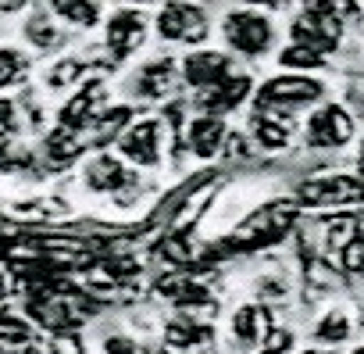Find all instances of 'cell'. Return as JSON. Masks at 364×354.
<instances>
[{
  "label": "cell",
  "instance_id": "1",
  "mask_svg": "<svg viewBox=\"0 0 364 354\" xmlns=\"http://www.w3.org/2000/svg\"><path fill=\"white\" fill-rule=\"evenodd\" d=\"M293 43L296 47H307L314 54H328L339 47L343 40V19H339V8L336 4H311L300 11V19L293 22Z\"/></svg>",
  "mask_w": 364,
  "mask_h": 354
},
{
  "label": "cell",
  "instance_id": "2",
  "mask_svg": "<svg viewBox=\"0 0 364 354\" xmlns=\"http://www.w3.org/2000/svg\"><path fill=\"white\" fill-rule=\"evenodd\" d=\"M222 33H225V43L240 54H250V58H261L268 47H272V22L254 11V8H240V11H229L225 22H222Z\"/></svg>",
  "mask_w": 364,
  "mask_h": 354
},
{
  "label": "cell",
  "instance_id": "3",
  "mask_svg": "<svg viewBox=\"0 0 364 354\" xmlns=\"http://www.w3.org/2000/svg\"><path fill=\"white\" fill-rule=\"evenodd\" d=\"M296 219V208L293 204H268L261 208L257 215H250L236 233H232V244L243 247V251H254V247H268L275 240L286 236V229L293 226Z\"/></svg>",
  "mask_w": 364,
  "mask_h": 354
},
{
  "label": "cell",
  "instance_id": "4",
  "mask_svg": "<svg viewBox=\"0 0 364 354\" xmlns=\"http://www.w3.org/2000/svg\"><path fill=\"white\" fill-rule=\"evenodd\" d=\"M321 97V83L307 79V76H275L257 90V108H272V111H296L311 100Z\"/></svg>",
  "mask_w": 364,
  "mask_h": 354
},
{
  "label": "cell",
  "instance_id": "5",
  "mask_svg": "<svg viewBox=\"0 0 364 354\" xmlns=\"http://www.w3.org/2000/svg\"><path fill=\"white\" fill-rule=\"evenodd\" d=\"M304 140H307V147H314V150L346 147V143L353 140V118H350L339 104H321V108L307 118Z\"/></svg>",
  "mask_w": 364,
  "mask_h": 354
},
{
  "label": "cell",
  "instance_id": "6",
  "mask_svg": "<svg viewBox=\"0 0 364 354\" xmlns=\"http://www.w3.org/2000/svg\"><path fill=\"white\" fill-rule=\"evenodd\" d=\"M157 33L168 43H204L208 40V15L193 4H164L157 15Z\"/></svg>",
  "mask_w": 364,
  "mask_h": 354
},
{
  "label": "cell",
  "instance_id": "7",
  "mask_svg": "<svg viewBox=\"0 0 364 354\" xmlns=\"http://www.w3.org/2000/svg\"><path fill=\"white\" fill-rule=\"evenodd\" d=\"M118 150L136 161V165H157L161 161V122L157 118H136L122 129L118 136Z\"/></svg>",
  "mask_w": 364,
  "mask_h": 354
},
{
  "label": "cell",
  "instance_id": "8",
  "mask_svg": "<svg viewBox=\"0 0 364 354\" xmlns=\"http://www.w3.org/2000/svg\"><path fill=\"white\" fill-rule=\"evenodd\" d=\"M304 204L314 208H328V204H357L364 201V183L353 179V175H325V179H314L300 190Z\"/></svg>",
  "mask_w": 364,
  "mask_h": 354
},
{
  "label": "cell",
  "instance_id": "9",
  "mask_svg": "<svg viewBox=\"0 0 364 354\" xmlns=\"http://www.w3.org/2000/svg\"><path fill=\"white\" fill-rule=\"evenodd\" d=\"M232 76V58L225 51H193L182 61V79L197 90H211Z\"/></svg>",
  "mask_w": 364,
  "mask_h": 354
},
{
  "label": "cell",
  "instance_id": "10",
  "mask_svg": "<svg viewBox=\"0 0 364 354\" xmlns=\"http://www.w3.org/2000/svg\"><path fill=\"white\" fill-rule=\"evenodd\" d=\"M143 36H146V19H143V11L122 8V11H114V15L107 19V47H111L114 61L129 58V54L143 43Z\"/></svg>",
  "mask_w": 364,
  "mask_h": 354
},
{
  "label": "cell",
  "instance_id": "11",
  "mask_svg": "<svg viewBox=\"0 0 364 354\" xmlns=\"http://www.w3.org/2000/svg\"><path fill=\"white\" fill-rule=\"evenodd\" d=\"M104 115V83L93 79L90 86H82V93L72 97V104L61 111V125H72V129H86L93 125L97 118Z\"/></svg>",
  "mask_w": 364,
  "mask_h": 354
},
{
  "label": "cell",
  "instance_id": "12",
  "mask_svg": "<svg viewBox=\"0 0 364 354\" xmlns=\"http://www.w3.org/2000/svg\"><path fill=\"white\" fill-rule=\"evenodd\" d=\"M75 301H68V297H36L33 304H29V315L40 322V326H47V329H54V333H65V329H75L79 322H82V311L79 308H72Z\"/></svg>",
  "mask_w": 364,
  "mask_h": 354
},
{
  "label": "cell",
  "instance_id": "13",
  "mask_svg": "<svg viewBox=\"0 0 364 354\" xmlns=\"http://www.w3.org/2000/svg\"><path fill=\"white\" fill-rule=\"evenodd\" d=\"M225 136H229V129H225V122L215 118V115H200V118H193L190 129H186V143H190V150H193L197 157H215V154L225 147Z\"/></svg>",
  "mask_w": 364,
  "mask_h": 354
},
{
  "label": "cell",
  "instance_id": "14",
  "mask_svg": "<svg viewBox=\"0 0 364 354\" xmlns=\"http://www.w3.org/2000/svg\"><path fill=\"white\" fill-rule=\"evenodd\" d=\"M247 93H250V79H247V76H229V79H222L218 86L204 90V100H200V108H204V115H215V118H222V111H232V108H240V104L247 100Z\"/></svg>",
  "mask_w": 364,
  "mask_h": 354
},
{
  "label": "cell",
  "instance_id": "15",
  "mask_svg": "<svg viewBox=\"0 0 364 354\" xmlns=\"http://www.w3.org/2000/svg\"><path fill=\"white\" fill-rule=\"evenodd\" d=\"M125 183H129V172H125V165H122L118 157H111V154H100V157H93V161L86 165V187L97 190V194H114V190H122Z\"/></svg>",
  "mask_w": 364,
  "mask_h": 354
},
{
  "label": "cell",
  "instance_id": "16",
  "mask_svg": "<svg viewBox=\"0 0 364 354\" xmlns=\"http://www.w3.org/2000/svg\"><path fill=\"white\" fill-rule=\"evenodd\" d=\"M250 129H254V136H257L261 147H286V143H289V132H293V122H289V115H282V111L254 108Z\"/></svg>",
  "mask_w": 364,
  "mask_h": 354
},
{
  "label": "cell",
  "instance_id": "17",
  "mask_svg": "<svg viewBox=\"0 0 364 354\" xmlns=\"http://www.w3.org/2000/svg\"><path fill=\"white\" fill-rule=\"evenodd\" d=\"M268 333H272V322H268V311L261 304H243L232 315V336L243 347H261Z\"/></svg>",
  "mask_w": 364,
  "mask_h": 354
},
{
  "label": "cell",
  "instance_id": "18",
  "mask_svg": "<svg viewBox=\"0 0 364 354\" xmlns=\"http://www.w3.org/2000/svg\"><path fill=\"white\" fill-rule=\"evenodd\" d=\"M161 293H164L175 308H208V304H211V293H208L197 279H186V276L164 279V283H161Z\"/></svg>",
  "mask_w": 364,
  "mask_h": 354
},
{
  "label": "cell",
  "instance_id": "19",
  "mask_svg": "<svg viewBox=\"0 0 364 354\" xmlns=\"http://www.w3.org/2000/svg\"><path fill=\"white\" fill-rule=\"evenodd\" d=\"M175 83V61H150L143 72H139V93L143 97H168Z\"/></svg>",
  "mask_w": 364,
  "mask_h": 354
},
{
  "label": "cell",
  "instance_id": "20",
  "mask_svg": "<svg viewBox=\"0 0 364 354\" xmlns=\"http://www.w3.org/2000/svg\"><path fill=\"white\" fill-rule=\"evenodd\" d=\"M26 347H33V326L18 315H0V350L18 354Z\"/></svg>",
  "mask_w": 364,
  "mask_h": 354
},
{
  "label": "cell",
  "instance_id": "21",
  "mask_svg": "<svg viewBox=\"0 0 364 354\" xmlns=\"http://www.w3.org/2000/svg\"><path fill=\"white\" fill-rule=\"evenodd\" d=\"M164 340L171 347H197V343H208L211 340V329L193 322V318H175L164 326Z\"/></svg>",
  "mask_w": 364,
  "mask_h": 354
},
{
  "label": "cell",
  "instance_id": "22",
  "mask_svg": "<svg viewBox=\"0 0 364 354\" xmlns=\"http://www.w3.org/2000/svg\"><path fill=\"white\" fill-rule=\"evenodd\" d=\"M26 68H29V58H26L22 51H15V47H0V90L15 86V83L26 76Z\"/></svg>",
  "mask_w": 364,
  "mask_h": 354
},
{
  "label": "cell",
  "instance_id": "23",
  "mask_svg": "<svg viewBox=\"0 0 364 354\" xmlns=\"http://www.w3.org/2000/svg\"><path fill=\"white\" fill-rule=\"evenodd\" d=\"M279 65L282 68H293V72H311V68H325V58L321 54H314V51H307V47H286L282 54H279Z\"/></svg>",
  "mask_w": 364,
  "mask_h": 354
},
{
  "label": "cell",
  "instance_id": "24",
  "mask_svg": "<svg viewBox=\"0 0 364 354\" xmlns=\"http://www.w3.org/2000/svg\"><path fill=\"white\" fill-rule=\"evenodd\" d=\"M54 15L72 22V26H93L100 19V4H72V0H61V4H54Z\"/></svg>",
  "mask_w": 364,
  "mask_h": 354
},
{
  "label": "cell",
  "instance_id": "25",
  "mask_svg": "<svg viewBox=\"0 0 364 354\" xmlns=\"http://www.w3.org/2000/svg\"><path fill=\"white\" fill-rule=\"evenodd\" d=\"M346 336H350V322H346V315L328 311V315L318 322V340H325V343H343Z\"/></svg>",
  "mask_w": 364,
  "mask_h": 354
},
{
  "label": "cell",
  "instance_id": "26",
  "mask_svg": "<svg viewBox=\"0 0 364 354\" xmlns=\"http://www.w3.org/2000/svg\"><path fill=\"white\" fill-rule=\"evenodd\" d=\"M50 354H86V343L75 329H65V333H54L50 343H47Z\"/></svg>",
  "mask_w": 364,
  "mask_h": 354
},
{
  "label": "cell",
  "instance_id": "27",
  "mask_svg": "<svg viewBox=\"0 0 364 354\" xmlns=\"http://www.w3.org/2000/svg\"><path fill=\"white\" fill-rule=\"evenodd\" d=\"M289 350H293V333L289 329H272L254 354H289Z\"/></svg>",
  "mask_w": 364,
  "mask_h": 354
},
{
  "label": "cell",
  "instance_id": "28",
  "mask_svg": "<svg viewBox=\"0 0 364 354\" xmlns=\"http://www.w3.org/2000/svg\"><path fill=\"white\" fill-rule=\"evenodd\" d=\"M104 350H107V354H150L146 347H139L132 336H122V333H118V336H107V340H104Z\"/></svg>",
  "mask_w": 364,
  "mask_h": 354
},
{
  "label": "cell",
  "instance_id": "29",
  "mask_svg": "<svg viewBox=\"0 0 364 354\" xmlns=\"http://www.w3.org/2000/svg\"><path fill=\"white\" fill-rule=\"evenodd\" d=\"M11 129H15V108H11V100H0V140Z\"/></svg>",
  "mask_w": 364,
  "mask_h": 354
},
{
  "label": "cell",
  "instance_id": "30",
  "mask_svg": "<svg viewBox=\"0 0 364 354\" xmlns=\"http://www.w3.org/2000/svg\"><path fill=\"white\" fill-rule=\"evenodd\" d=\"M353 354H364V347H357V350H353Z\"/></svg>",
  "mask_w": 364,
  "mask_h": 354
},
{
  "label": "cell",
  "instance_id": "31",
  "mask_svg": "<svg viewBox=\"0 0 364 354\" xmlns=\"http://www.w3.org/2000/svg\"><path fill=\"white\" fill-rule=\"evenodd\" d=\"M304 354H314V350H304Z\"/></svg>",
  "mask_w": 364,
  "mask_h": 354
},
{
  "label": "cell",
  "instance_id": "32",
  "mask_svg": "<svg viewBox=\"0 0 364 354\" xmlns=\"http://www.w3.org/2000/svg\"><path fill=\"white\" fill-rule=\"evenodd\" d=\"M360 161H364V157H360Z\"/></svg>",
  "mask_w": 364,
  "mask_h": 354
}]
</instances>
